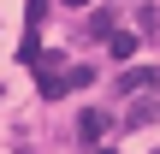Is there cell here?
Segmentation results:
<instances>
[{
    "mask_svg": "<svg viewBox=\"0 0 160 154\" xmlns=\"http://www.w3.org/2000/svg\"><path fill=\"white\" fill-rule=\"evenodd\" d=\"M53 65H59V59H42V65H36V83H42V95H48V101L71 89V71H53Z\"/></svg>",
    "mask_w": 160,
    "mask_h": 154,
    "instance_id": "6da1fadb",
    "label": "cell"
},
{
    "mask_svg": "<svg viewBox=\"0 0 160 154\" xmlns=\"http://www.w3.org/2000/svg\"><path fill=\"white\" fill-rule=\"evenodd\" d=\"M119 89H125V95H142V89H160V65H137V71H125V77H119Z\"/></svg>",
    "mask_w": 160,
    "mask_h": 154,
    "instance_id": "7a4b0ae2",
    "label": "cell"
},
{
    "mask_svg": "<svg viewBox=\"0 0 160 154\" xmlns=\"http://www.w3.org/2000/svg\"><path fill=\"white\" fill-rule=\"evenodd\" d=\"M77 137H83V142H101V137H107V113H95V107H89V113L77 119Z\"/></svg>",
    "mask_w": 160,
    "mask_h": 154,
    "instance_id": "3957f363",
    "label": "cell"
},
{
    "mask_svg": "<svg viewBox=\"0 0 160 154\" xmlns=\"http://www.w3.org/2000/svg\"><path fill=\"white\" fill-rule=\"evenodd\" d=\"M107 53H113V59H131V53H137V36H131V30H113V36H107Z\"/></svg>",
    "mask_w": 160,
    "mask_h": 154,
    "instance_id": "277c9868",
    "label": "cell"
},
{
    "mask_svg": "<svg viewBox=\"0 0 160 154\" xmlns=\"http://www.w3.org/2000/svg\"><path fill=\"white\" fill-rule=\"evenodd\" d=\"M148 119H160V101H137V107L125 113V125H148Z\"/></svg>",
    "mask_w": 160,
    "mask_h": 154,
    "instance_id": "5b68a950",
    "label": "cell"
},
{
    "mask_svg": "<svg viewBox=\"0 0 160 154\" xmlns=\"http://www.w3.org/2000/svg\"><path fill=\"white\" fill-rule=\"evenodd\" d=\"M48 6H53V0H30V6H24V24L42 30V24H48Z\"/></svg>",
    "mask_w": 160,
    "mask_h": 154,
    "instance_id": "8992f818",
    "label": "cell"
},
{
    "mask_svg": "<svg viewBox=\"0 0 160 154\" xmlns=\"http://www.w3.org/2000/svg\"><path fill=\"white\" fill-rule=\"evenodd\" d=\"M148 36H160V12H154V18H148Z\"/></svg>",
    "mask_w": 160,
    "mask_h": 154,
    "instance_id": "52a82bcc",
    "label": "cell"
},
{
    "mask_svg": "<svg viewBox=\"0 0 160 154\" xmlns=\"http://www.w3.org/2000/svg\"><path fill=\"white\" fill-rule=\"evenodd\" d=\"M59 6H95V0H59Z\"/></svg>",
    "mask_w": 160,
    "mask_h": 154,
    "instance_id": "ba28073f",
    "label": "cell"
},
{
    "mask_svg": "<svg viewBox=\"0 0 160 154\" xmlns=\"http://www.w3.org/2000/svg\"><path fill=\"white\" fill-rule=\"evenodd\" d=\"M95 154H113V148H101V142H95Z\"/></svg>",
    "mask_w": 160,
    "mask_h": 154,
    "instance_id": "9c48e42d",
    "label": "cell"
},
{
    "mask_svg": "<svg viewBox=\"0 0 160 154\" xmlns=\"http://www.w3.org/2000/svg\"><path fill=\"white\" fill-rule=\"evenodd\" d=\"M154 154H160V148H154Z\"/></svg>",
    "mask_w": 160,
    "mask_h": 154,
    "instance_id": "30bf717a",
    "label": "cell"
}]
</instances>
